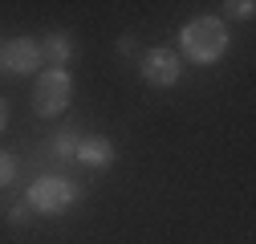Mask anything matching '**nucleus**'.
<instances>
[{"label":"nucleus","instance_id":"1","mask_svg":"<svg viewBox=\"0 0 256 244\" xmlns=\"http://www.w3.org/2000/svg\"><path fill=\"white\" fill-rule=\"evenodd\" d=\"M179 49H183V57L196 61V66H216V61L228 53V28L216 16H196V20L183 24Z\"/></svg>","mask_w":256,"mask_h":244},{"label":"nucleus","instance_id":"12","mask_svg":"<svg viewBox=\"0 0 256 244\" xmlns=\"http://www.w3.org/2000/svg\"><path fill=\"white\" fill-rule=\"evenodd\" d=\"M134 49H138V37H134V33H126V37L118 41V53H134Z\"/></svg>","mask_w":256,"mask_h":244},{"label":"nucleus","instance_id":"3","mask_svg":"<svg viewBox=\"0 0 256 244\" xmlns=\"http://www.w3.org/2000/svg\"><path fill=\"white\" fill-rule=\"evenodd\" d=\"M78 200V188L70 179H61V175H41L33 188H28V208L37 212V216H61V212H70Z\"/></svg>","mask_w":256,"mask_h":244},{"label":"nucleus","instance_id":"7","mask_svg":"<svg viewBox=\"0 0 256 244\" xmlns=\"http://www.w3.org/2000/svg\"><path fill=\"white\" fill-rule=\"evenodd\" d=\"M37 45H41V61H49V66H57V70H66V61L74 57V37L70 33H49Z\"/></svg>","mask_w":256,"mask_h":244},{"label":"nucleus","instance_id":"5","mask_svg":"<svg viewBox=\"0 0 256 244\" xmlns=\"http://www.w3.org/2000/svg\"><path fill=\"white\" fill-rule=\"evenodd\" d=\"M0 66H4L8 74H33L41 66V45L33 37H12V41H4V49H0Z\"/></svg>","mask_w":256,"mask_h":244},{"label":"nucleus","instance_id":"11","mask_svg":"<svg viewBox=\"0 0 256 244\" xmlns=\"http://www.w3.org/2000/svg\"><path fill=\"white\" fill-rule=\"evenodd\" d=\"M228 12H232V16H240V20H248V16L256 12V4H252V0H236V4H228Z\"/></svg>","mask_w":256,"mask_h":244},{"label":"nucleus","instance_id":"8","mask_svg":"<svg viewBox=\"0 0 256 244\" xmlns=\"http://www.w3.org/2000/svg\"><path fill=\"white\" fill-rule=\"evenodd\" d=\"M12 179H16V159L8 155V150H0V188L12 183Z\"/></svg>","mask_w":256,"mask_h":244},{"label":"nucleus","instance_id":"6","mask_svg":"<svg viewBox=\"0 0 256 244\" xmlns=\"http://www.w3.org/2000/svg\"><path fill=\"white\" fill-rule=\"evenodd\" d=\"M74 159L86 163V167H98V171H102V167L114 163V146H110V138H102V134H90V138H78Z\"/></svg>","mask_w":256,"mask_h":244},{"label":"nucleus","instance_id":"13","mask_svg":"<svg viewBox=\"0 0 256 244\" xmlns=\"http://www.w3.org/2000/svg\"><path fill=\"white\" fill-rule=\"evenodd\" d=\"M8 114H12V110H8V98H0V130L8 126Z\"/></svg>","mask_w":256,"mask_h":244},{"label":"nucleus","instance_id":"9","mask_svg":"<svg viewBox=\"0 0 256 244\" xmlns=\"http://www.w3.org/2000/svg\"><path fill=\"white\" fill-rule=\"evenodd\" d=\"M74 146H78V134H70V130H61V134H57V142H53L57 155H74Z\"/></svg>","mask_w":256,"mask_h":244},{"label":"nucleus","instance_id":"10","mask_svg":"<svg viewBox=\"0 0 256 244\" xmlns=\"http://www.w3.org/2000/svg\"><path fill=\"white\" fill-rule=\"evenodd\" d=\"M28 216H33V208H28V204H16V208L8 212V224L20 228V224H28Z\"/></svg>","mask_w":256,"mask_h":244},{"label":"nucleus","instance_id":"4","mask_svg":"<svg viewBox=\"0 0 256 244\" xmlns=\"http://www.w3.org/2000/svg\"><path fill=\"white\" fill-rule=\"evenodd\" d=\"M138 74L146 78V86H158V90H167L179 82L183 66H179V53H171L167 45H158V49H146L142 61H138Z\"/></svg>","mask_w":256,"mask_h":244},{"label":"nucleus","instance_id":"2","mask_svg":"<svg viewBox=\"0 0 256 244\" xmlns=\"http://www.w3.org/2000/svg\"><path fill=\"white\" fill-rule=\"evenodd\" d=\"M70 98H74V78H70L66 70L49 66V70L37 78V90H33V110H37V118H57V114H66Z\"/></svg>","mask_w":256,"mask_h":244}]
</instances>
